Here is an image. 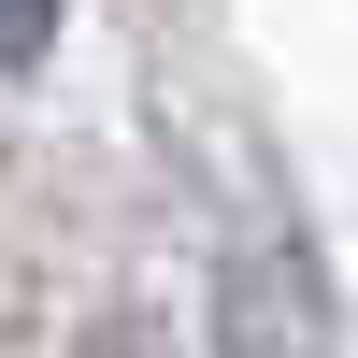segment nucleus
Masks as SVG:
<instances>
[{"label": "nucleus", "instance_id": "nucleus-1", "mask_svg": "<svg viewBox=\"0 0 358 358\" xmlns=\"http://www.w3.org/2000/svg\"><path fill=\"white\" fill-rule=\"evenodd\" d=\"M57 43V0H0V57H15V72H29V57H43Z\"/></svg>", "mask_w": 358, "mask_h": 358}]
</instances>
